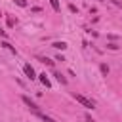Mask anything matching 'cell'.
<instances>
[{"label": "cell", "mask_w": 122, "mask_h": 122, "mask_svg": "<svg viewBox=\"0 0 122 122\" xmlns=\"http://www.w3.org/2000/svg\"><path fill=\"white\" fill-rule=\"evenodd\" d=\"M21 99H23V103H25V105H27V107H29V109H32V111H34V112H38V107H36V103H34V101H30V99H29V97H27V95H23V97H21Z\"/></svg>", "instance_id": "3957f363"}, {"label": "cell", "mask_w": 122, "mask_h": 122, "mask_svg": "<svg viewBox=\"0 0 122 122\" xmlns=\"http://www.w3.org/2000/svg\"><path fill=\"white\" fill-rule=\"evenodd\" d=\"M2 46H6V48H8V50H10V51H15V48H13V46H10V44H8V42H4V44H2Z\"/></svg>", "instance_id": "8fae6325"}, {"label": "cell", "mask_w": 122, "mask_h": 122, "mask_svg": "<svg viewBox=\"0 0 122 122\" xmlns=\"http://www.w3.org/2000/svg\"><path fill=\"white\" fill-rule=\"evenodd\" d=\"M99 69H101V72H103V74H105V76H107V74H109V67H107V65H105V63H101V65H99Z\"/></svg>", "instance_id": "ba28073f"}, {"label": "cell", "mask_w": 122, "mask_h": 122, "mask_svg": "<svg viewBox=\"0 0 122 122\" xmlns=\"http://www.w3.org/2000/svg\"><path fill=\"white\" fill-rule=\"evenodd\" d=\"M15 4L21 6V8H25V6H27V0H15Z\"/></svg>", "instance_id": "30bf717a"}, {"label": "cell", "mask_w": 122, "mask_h": 122, "mask_svg": "<svg viewBox=\"0 0 122 122\" xmlns=\"http://www.w3.org/2000/svg\"><path fill=\"white\" fill-rule=\"evenodd\" d=\"M55 78H57V80H59V82H61V84H63V86H65V84H67V78H65V76H63V74H61V72H55Z\"/></svg>", "instance_id": "5b68a950"}, {"label": "cell", "mask_w": 122, "mask_h": 122, "mask_svg": "<svg viewBox=\"0 0 122 122\" xmlns=\"http://www.w3.org/2000/svg\"><path fill=\"white\" fill-rule=\"evenodd\" d=\"M53 48H57V50H65L67 44H65V42H53Z\"/></svg>", "instance_id": "8992f818"}, {"label": "cell", "mask_w": 122, "mask_h": 122, "mask_svg": "<svg viewBox=\"0 0 122 122\" xmlns=\"http://www.w3.org/2000/svg\"><path fill=\"white\" fill-rule=\"evenodd\" d=\"M99 2H105V0H99Z\"/></svg>", "instance_id": "4fadbf2b"}, {"label": "cell", "mask_w": 122, "mask_h": 122, "mask_svg": "<svg viewBox=\"0 0 122 122\" xmlns=\"http://www.w3.org/2000/svg\"><path fill=\"white\" fill-rule=\"evenodd\" d=\"M36 114H38V116H40V118H42L44 122H55L53 118H50V116H46V114H42V112H36Z\"/></svg>", "instance_id": "52a82bcc"}, {"label": "cell", "mask_w": 122, "mask_h": 122, "mask_svg": "<svg viewBox=\"0 0 122 122\" xmlns=\"http://www.w3.org/2000/svg\"><path fill=\"white\" fill-rule=\"evenodd\" d=\"M23 71H25V74H27L30 80H34V78H36V74H34V69H32L29 63H25V65H23Z\"/></svg>", "instance_id": "7a4b0ae2"}, {"label": "cell", "mask_w": 122, "mask_h": 122, "mask_svg": "<svg viewBox=\"0 0 122 122\" xmlns=\"http://www.w3.org/2000/svg\"><path fill=\"white\" fill-rule=\"evenodd\" d=\"M0 36H6V32H4V30H2V29H0Z\"/></svg>", "instance_id": "7c38bea8"}, {"label": "cell", "mask_w": 122, "mask_h": 122, "mask_svg": "<svg viewBox=\"0 0 122 122\" xmlns=\"http://www.w3.org/2000/svg\"><path fill=\"white\" fill-rule=\"evenodd\" d=\"M74 99H76L82 107H86V109H93V107H95V103H93L92 99H88V97H84V95H80V93H74Z\"/></svg>", "instance_id": "6da1fadb"}, {"label": "cell", "mask_w": 122, "mask_h": 122, "mask_svg": "<svg viewBox=\"0 0 122 122\" xmlns=\"http://www.w3.org/2000/svg\"><path fill=\"white\" fill-rule=\"evenodd\" d=\"M50 4H51V8L55 11H59V0H50Z\"/></svg>", "instance_id": "9c48e42d"}, {"label": "cell", "mask_w": 122, "mask_h": 122, "mask_svg": "<svg viewBox=\"0 0 122 122\" xmlns=\"http://www.w3.org/2000/svg\"><path fill=\"white\" fill-rule=\"evenodd\" d=\"M40 82H42L46 88H50V86H51V84H50V78H48L46 74H40Z\"/></svg>", "instance_id": "277c9868"}]
</instances>
